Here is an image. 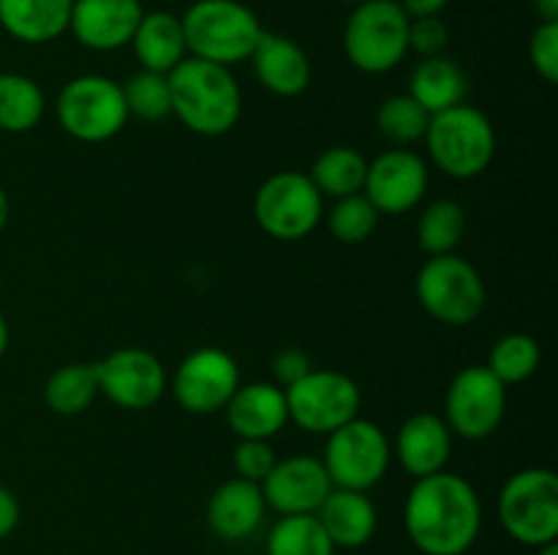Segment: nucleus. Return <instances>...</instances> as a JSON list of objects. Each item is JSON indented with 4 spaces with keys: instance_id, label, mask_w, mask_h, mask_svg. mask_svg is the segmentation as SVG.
Masks as SVG:
<instances>
[{
    "instance_id": "f257e3e1",
    "label": "nucleus",
    "mask_w": 558,
    "mask_h": 555,
    "mask_svg": "<svg viewBox=\"0 0 558 555\" xmlns=\"http://www.w3.org/2000/svg\"><path fill=\"white\" fill-rule=\"evenodd\" d=\"M403 526L423 555H466L483 531V501L466 477L445 468L414 479Z\"/></svg>"
},
{
    "instance_id": "f03ea898",
    "label": "nucleus",
    "mask_w": 558,
    "mask_h": 555,
    "mask_svg": "<svg viewBox=\"0 0 558 555\" xmlns=\"http://www.w3.org/2000/svg\"><path fill=\"white\" fill-rule=\"evenodd\" d=\"M167 76L172 114L191 134L223 136L238 125L243 114V90L232 69L189 54Z\"/></svg>"
},
{
    "instance_id": "7ed1b4c3",
    "label": "nucleus",
    "mask_w": 558,
    "mask_h": 555,
    "mask_svg": "<svg viewBox=\"0 0 558 555\" xmlns=\"http://www.w3.org/2000/svg\"><path fill=\"white\" fill-rule=\"evenodd\" d=\"M180 22L191 58L227 69L251 60L265 33L259 16L240 0H194Z\"/></svg>"
},
{
    "instance_id": "20e7f679",
    "label": "nucleus",
    "mask_w": 558,
    "mask_h": 555,
    "mask_svg": "<svg viewBox=\"0 0 558 555\" xmlns=\"http://www.w3.org/2000/svg\"><path fill=\"white\" fill-rule=\"evenodd\" d=\"M423 139L430 163L452 180L480 177L496 156L494 123L472 103L430 114Z\"/></svg>"
},
{
    "instance_id": "39448f33",
    "label": "nucleus",
    "mask_w": 558,
    "mask_h": 555,
    "mask_svg": "<svg viewBox=\"0 0 558 555\" xmlns=\"http://www.w3.org/2000/svg\"><path fill=\"white\" fill-rule=\"evenodd\" d=\"M343 52L363 74H387L409 52V14L398 0H363L343 27Z\"/></svg>"
},
{
    "instance_id": "423d86ee",
    "label": "nucleus",
    "mask_w": 558,
    "mask_h": 555,
    "mask_svg": "<svg viewBox=\"0 0 558 555\" xmlns=\"http://www.w3.org/2000/svg\"><path fill=\"white\" fill-rule=\"evenodd\" d=\"M414 294L425 313L447 326H466L485 310V281L463 256H428L414 281Z\"/></svg>"
},
{
    "instance_id": "0eeeda50",
    "label": "nucleus",
    "mask_w": 558,
    "mask_h": 555,
    "mask_svg": "<svg viewBox=\"0 0 558 555\" xmlns=\"http://www.w3.org/2000/svg\"><path fill=\"white\" fill-rule=\"evenodd\" d=\"M499 522L510 539L545 547L558 539V477L550 468H523L499 493Z\"/></svg>"
},
{
    "instance_id": "6e6552de",
    "label": "nucleus",
    "mask_w": 558,
    "mask_h": 555,
    "mask_svg": "<svg viewBox=\"0 0 558 555\" xmlns=\"http://www.w3.org/2000/svg\"><path fill=\"white\" fill-rule=\"evenodd\" d=\"M123 87L101 74L74 76L58 96V123L69 136L98 145L118 136L129 123Z\"/></svg>"
},
{
    "instance_id": "1a4fd4ad",
    "label": "nucleus",
    "mask_w": 558,
    "mask_h": 555,
    "mask_svg": "<svg viewBox=\"0 0 558 555\" xmlns=\"http://www.w3.org/2000/svg\"><path fill=\"white\" fill-rule=\"evenodd\" d=\"M254 218L265 234L281 243H298L314 234L325 218V196L308 174L276 172L259 185L254 196Z\"/></svg>"
},
{
    "instance_id": "9d476101",
    "label": "nucleus",
    "mask_w": 558,
    "mask_h": 555,
    "mask_svg": "<svg viewBox=\"0 0 558 555\" xmlns=\"http://www.w3.org/2000/svg\"><path fill=\"white\" fill-rule=\"evenodd\" d=\"M390 462V439L379 424L363 417H354L352 422L332 430L327 435L325 455H322V466H325L332 488L363 490V493H368L374 484L387 477Z\"/></svg>"
},
{
    "instance_id": "9b49d317",
    "label": "nucleus",
    "mask_w": 558,
    "mask_h": 555,
    "mask_svg": "<svg viewBox=\"0 0 558 555\" xmlns=\"http://www.w3.org/2000/svg\"><path fill=\"white\" fill-rule=\"evenodd\" d=\"M283 392H287L289 422L311 435H330L332 430L360 417V406H363V392L357 381L330 368H314L305 379Z\"/></svg>"
},
{
    "instance_id": "f8f14e48",
    "label": "nucleus",
    "mask_w": 558,
    "mask_h": 555,
    "mask_svg": "<svg viewBox=\"0 0 558 555\" xmlns=\"http://www.w3.org/2000/svg\"><path fill=\"white\" fill-rule=\"evenodd\" d=\"M507 411V386L485 365L458 370L447 386L445 422L463 441H485L499 430Z\"/></svg>"
},
{
    "instance_id": "ddd939ff",
    "label": "nucleus",
    "mask_w": 558,
    "mask_h": 555,
    "mask_svg": "<svg viewBox=\"0 0 558 555\" xmlns=\"http://www.w3.org/2000/svg\"><path fill=\"white\" fill-rule=\"evenodd\" d=\"M240 386V368L229 351L205 346L183 357L172 375V395L183 411L210 417L227 408Z\"/></svg>"
},
{
    "instance_id": "4468645a",
    "label": "nucleus",
    "mask_w": 558,
    "mask_h": 555,
    "mask_svg": "<svg viewBox=\"0 0 558 555\" xmlns=\"http://www.w3.org/2000/svg\"><path fill=\"white\" fill-rule=\"evenodd\" d=\"M98 386L118 408L145 411L161 400L167 390V370L161 359L140 346H123L96 362Z\"/></svg>"
},
{
    "instance_id": "2eb2a0df",
    "label": "nucleus",
    "mask_w": 558,
    "mask_h": 555,
    "mask_svg": "<svg viewBox=\"0 0 558 555\" xmlns=\"http://www.w3.org/2000/svg\"><path fill=\"white\" fill-rule=\"evenodd\" d=\"M428 163L409 147H392L368 161L363 194L379 215H403L425 199Z\"/></svg>"
},
{
    "instance_id": "dca6fc26",
    "label": "nucleus",
    "mask_w": 558,
    "mask_h": 555,
    "mask_svg": "<svg viewBox=\"0 0 558 555\" xmlns=\"http://www.w3.org/2000/svg\"><path fill=\"white\" fill-rule=\"evenodd\" d=\"M330 490L332 482L322 466V457L314 455L276 460L272 471L262 482L267 509H276L278 515H316Z\"/></svg>"
},
{
    "instance_id": "f3484780",
    "label": "nucleus",
    "mask_w": 558,
    "mask_h": 555,
    "mask_svg": "<svg viewBox=\"0 0 558 555\" xmlns=\"http://www.w3.org/2000/svg\"><path fill=\"white\" fill-rule=\"evenodd\" d=\"M142 14V0H74L69 33L93 52H114L129 47Z\"/></svg>"
},
{
    "instance_id": "a211bd4d",
    "label": "nucleus",
    "mask_w": 558,
    "mask_h": 555,
    "mask_svg": "<svg viewBox=\"0 0 558 555\" xmlns=\"http://www.w3.org/2000/svg\"><path fill=\"white\" fill-rule=\"evenodd\" d=\"M452 455V430L447 428L445 417L436 414H412L398 428L392 457L401 462L403 471L414 479L430 477L445 471Z\"/></svg>"
},
{
    "instance_id": "6ab92c4d",
    "label": "nucleus",
    "mask_w": 558,
    "mask_h": 555,
    "mask_svg": "<svg viewBox=\"0 0 558 555\" xmlns=\"http://www.w3.org/2000/svg\"><path fill=\"white\" fill-rule=\"evenodd\" d=\"M227 422L238 439L270 441L289 422L287 392L272 381H251L240 384L232 400L223 408Z\"/></svg>"
},
{
    "instance_id": "aec40b11",
    "label": "nucleus",
    "mask_w": 558,
    "mask_h": 555,
    "mask_svg": "<svg viewBox=\"0 0 558 555\" xmlns=\"http://www.w3.org/2000/svg\"><path fill=\"white\" fill-rule=\"evenodd\" d=\"M267 504L262 484L248 479H229L207 501V526L223 542H243L265 522Z\"/></svg>"
},
{
    "instance_id": "412c9836",
    "label": "nucleus",
    "mask_w": 558,
    "mask_h": 555,
    "mask_svg": "<svg viewBox=\"0 0 558 555\" xmlns=\"http://www.w3.org/2000/svg\"><path fill=\"white\" fill-rule=\"evenodd\" d=\"M254 74L267 92L292 98L311 85V60L298 41L281 33H262L254 54Z\"/></svg>"
},
{
    "instance_id": "4be33fe9",
    "label": "nucleus",
    "mask_w": 558,
    "mask_h": 555,
    "mask_svg": "<svg viewBox=\"0 0 558 555\" xmlns=\"http://www.w3.org/2000/svg\"><path fill=\"white\" fill-rule=\"evenodd\" d=\"M316 517L330 536L332 547L343 550L365 547L374 539L376 526H379L374 501L363 490L332 488L330 495L316 509Z\"/></svg>"
},
{
    "instance_id": "5701e85b",
    "label": "nucleus",
    "mask_w": 558,
    "mask_h": 555,
    "mask_svg": "<svg viewBox=\"0 0 558 555\" xmlns=\"http://www.w3.org/2000/svg\"><path fill=\"white\" fill-rule=\"evenodd\" d=\"M145 71L169 74L189 58L183 22L172 11H145L129 44Z\"/></svg>"
},
{
    "instance_id": "b1692460",
    "label": "nucleus",
    "mask_w": 558,
    "mask_h": 555,
    "mask_svg": "<svg viewBox=\"0 0 558 555\" xmlns=\"http://www.w3.org/2000/svg\"><path fill=\"white\" fill-rule=\"evenodd\" d=\"M74 0H0V27L14 41L41 44L69 33Z\"/></svg>"
},
{
    "instance_id": "393cba45",
    "label": "nucleus",
    "mask_w": 558,
    "mask_h": 555,
    "mask_svg": "<svg viewBox=\"0 0 558 555\" xmlns=\"http://www.w3.org/2000/svg\"><path fill=\"white\" fill-rule=\"evenodd\" d=\"M409 96L428 114H439L458 103H466L469 76L447 54L423 58L409 74Z\"/></svg>"
},
{
    "instance_id": "a878e982",
    "label": "nucleus",
    "mask_w": 558,
    "mask_h": 555,
    "mask_svg": "<svg viewBox=\"0 0 558 555\" xmlns=\"http://www.w3.org/2000/svg\"><path fill=\"white\" fill-rule=\"evenodd\" d=\"M47 96L36 79L16 71H0V131L27 134L41 123Z\"/></svg>"
},
{
    "instance_id": "bb28decb",
    "label": "nucleus",
    "mask_w": 558,
    "mask_h": 555,
    "mask_svg": "<svg viewBox=\"0 0 558 555\" xmlns=\"http://www.w3.org/2000/svg\"><path fill=\"white\" fill-rule=\"evenodd\" d=\"M101 395L96 362H71L54 370L44 384V403L60 417L85 414Z\"/></svg>"
},
{
    "instance_id": "cd10ccee",
    "label": "nucleus",
    "mask_w": 558,
    "mask_h": 555,
    "mask_svg": "<svg viewBox=\"0 0 558 555\" xmlns=\"http://www.w3.org/2000/svg\"><path fill=\"white\" fill-rule=\"evenodd\" d=\"M365 174H368V158L349 145L327 147L311 166L308 177L322 196L343 199V196L363 194Z\"/></svg>"
},
{
    "instance_id": "c85d7f7f",
    "label": "nucleus",
    "mask_w": 558,
    "mask_h": 555,
    "mask_svg": "<svg viewBox=\"0 0 558 555\" xmlns=\"http://www.w3.org/2000/svg\"><path fill=\"white\" fill-rule=\"evenodd\" d=\"M466 234V210L456 199H436L420 212L417 243L428 256L456 254Z\"/></svg>"
},
{
    "instance_id": "c756f323",
    "label": "nucleus",
    "mask_w": 558,
    "mask_h": 555,
    "mask_svg": "<svg viewBox=\"0 0 558 555\" xmlns=\"http://www.w3.org/2000/svg\"><path fill=\"white\" fill-rule=\"evenodd\" d=\"M539 362H543V348H539L537 337L529 332H510L494 343L485 368L505 386H515L532 379Z\"/></svg>"
},
{
    "instance_id": "7c9ffc66",
    "label": "nucleus",
    "mask_w": 558,
    "mask_h": 555,
    "mask_svg": "<svg viewBox=\"0 0 558 555\" xmlns=\"http://www.w3.org/2000/svg\"><path fill=\"white\" fill-rule=\"evenodd\" d=\"M330 536L316 515H281L267 533V555H332Z\"/></svg>"
},
{
    "instance_id": "2f4dec72",
    "label": "nucleus",
    "mask_w": 558,
    "mask_h": 555,
    "mask_svg": "<svg viewBox=\"0 0 558 555\" xmlns=\"http://www.w3.org/2000/svg\"><path fill=\"white\" fill-rule=\"evenodd\" d=\"M428 120L430 114L409 92L385 98L376 109V131L398 147L423 141L425 131H428Z\"/></svg>"
},
{
    "instance_id": "473e14b6",
    "label": "nucleus",
    "mask_w": 558,
    "mask_h": 555,
    "mask_svg": "<svg viewBox=\"0 0 558 555\" xmlns=\"http://www.w3.org/2000/svg\"><path fill=\"white\" fill-rule=\"evenodd\" d=\"M120 87H123L129 114H134V118L147 120V123H158V120L172 114V92H169L167 74L140 69Z\"/></svg>"
},
{
    "instance_id": "72a5a7b5",
    "label": "nucleus",
    "mask_w": 558,
    "mask_h": 555,
    "mask_svg": "<svg viewBox=\"0 0 558 555\" xmlns=\"http://www.w3.org/2000/svg\"><path fill=\"white\" fill-rule=\"evenodd\" d=\"M379 218V210L371 205V199L365 194L343 196V199H336V205L327 212V229L341 243L357 245L365 243L376 232Z\"/></svg>"
},
{
    "instance_id": "f704fd0d",
    "label": "nucleus",
    "mask_w": 558,
    "mask_h": 555,
    "mask_svg": "<svg viewBox=\"0 0 558 555\" xmlns=\"http://www.w3.org/2000/svg\"><path fill=\"white\" fill-rule=\"evenodd\" d=\"M529 63L548 85L558 82V22H539L529 38Z\"/></svg>"
},
{
    "instance_id": "c9c22d12",
    "label": "nucleus",
    "mask_w": 558,
    "mask_h": 555,
    "mask_svg": "<svg viewBox=\"0 0 558 555\" xmlns=\"http://www.w3.org/2000/svg\"><path fill=\"white\" fill-rule=\"evenodd\" d=\"M276 449L270 446V441H248L240 439L238 446H234V471H238L240 479H248V482L262 484L267 473L276 466Z\"/></svg>"
},
{
    "instance_id": "e433bc0d",
    "label": "nucleus",
    "mask_w": 558,
    "mask_h": 555,
    "mask_svg": "<svg viewBox=\"0 0 558 555\" xmlns=\"http://www.w3.org/2000/svg\"><path fill=\"white\" fill-rule=\"evenodd\" d=\"M447 44H450V27L441 16L409 20V52L420 58H436V54H445Z\"/></svg>"
},
{
    "instance_id": "4c0bfd02",
    "label": "nucleus",
    "mask_w": 558,
    "mask_h": 555,
    "mask_svg": "<svg viewBox=\"0 0 558 555\" xmlns=\"http://www.w3.org/2000/svg\"><path fill=\"white\" fill-rule=\"evenodd\" d=\"M311 370H314V362H311V357L303 348H283V351H278L270 362V373L272 379H276L272 384H278L281 390L298 384V381L305 379Z\"/></svg>"
},
{
    "instance_id": "58836bf2",
    "label": "nucleus",
    "mask_w": 558,
    "mask_h": 555,
    "mask_svg": "<svg viewBox=\"0 0 558 555\" xmlns=\"http://www.w3.org/2000/svg\"><path fill=\"white\" fill-rule=\"evenodd\" d=\"M16 526H20V501L9 488L0 484V539L11 536Z\"/></svg>"
},
{
    "instance_id": "ea45409f",
    "label": "nucleus",
    "mask_w": 558,
    "mask_h": 555,
    "mask_svg": "<svg viewBox=\"0 0 558 555\" xmlns=\"http://www.w3.org/2000/svg\"><path fill=\"white\" fill-rule=\"evenodd\" d=\"M398 3L407 11L409 20H417V16H439L450 5V0H398Z\"/></svg>"
},
{
    "instance_id": "a19ab883",
    "label": "nucleus",
    "mask_w": 558,
    "mask_h": 555,
    "mask_svg": "<svg viewBox=\"0 0 558 555\" xmlns=\"http://www.w3.org/2000/svg\"><path fill=\"white\" fill-rule=\"evenodd\" d=\"M539 22H558V0H532Z\"/></svg>"
},
{
    "instance_id": "79ce46f5",
    "label": "nucleus",
    "mask_w": 558,
    "mask_h": 555,
    "mask_svg": "<svg viewBox=\"0 0 558 555\" xmlns=\"http://www.w3.org/2000/svg\"><path fill=\"white\" fill-rule=\"evenodd\" d=\"M9 218H11V201H9V194L3 190V185H0V232L5 229Z\"/></svg>"
},
{
    "instance_id": "37998d69",
    "label": "nucleus",
    "mask_w": 558,
    "mask_h": 555,
    "mask_svg": "<svg viewBox=\"0 0 558 555\" xmlns=\"http://www.w3.org/2000/svg\"><path fill=\"white\" fill-rule=\"evenodd\" d=\"M9 341H11L9 321H5L3 310H0V357H3V354H5V348H9Z\"/></svg>"
},
{
    "instance_id": "c03bdc74",
    "label": "nucleus",
    "mask_w": 558,
    "mask_h": 555,
    "mask_svg": "<svg viewBox=\"0 0 558 555\" xmlns=\"http://www.w3.org/2000/svg\"><path fill=\"white\" fill-rule=\"evenodd\" d=\"M534 555H558V544H545V547H537V553Z\"/></svg>"
},
{
    "instance_id": "a18cd8bd",
    "label": "nucleus",
    "mask_w": 558,
    "mask_h": 555,
    "mask_svg": "<svg viewBox=\"0 0 558 555\" xmlns=\"http://www.w3.org/2000/svg\"><path fill=\"white\" fill-rule=\"evenodd\" d=\"M341 3H352V5H357V3H363V0H341Z\"/></svg>"
}]
</instances>
